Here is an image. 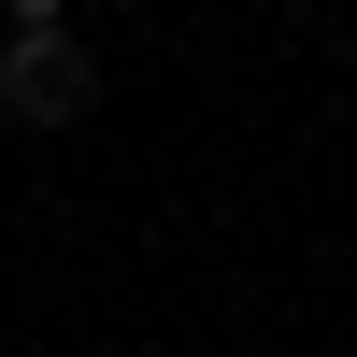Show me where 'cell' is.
I'll list each match as a JSON object with an SVG mask.
<instances>
[{
  "mask_svg": "<svg viewBox=\"0 0 357 357\" xmlns=\"http://www.w3.org/2000/svg\"><path fill=\"white\" fill-rule=\"evenodd\" d=\"M86 100H100V43L57 0H0V114L15 129H72Z\"/></svg>",
  "mask_w": 357,
  "mask_h": 357,
  "instance_id": "1",
  "label": "cell"
}]
</instances>
